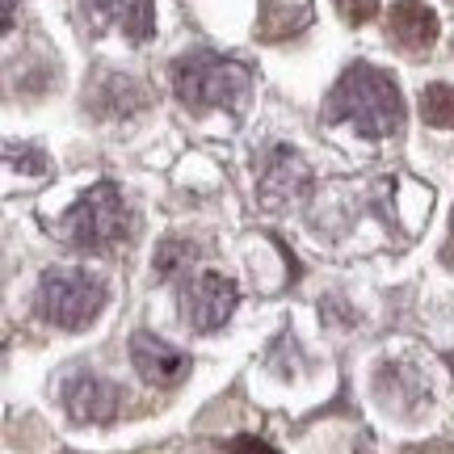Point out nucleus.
<instances>
[{"mask_svg":"<svg viewBox=\"0 0 454 454\" xmlns=\"http://www.w3.org/2000/svg\"><path fill=\"white\" fill-rule=\"evenodd\" d=\"M328 122H349L354 130L383 139L395 135L404 127V98H400V84L391 81L383 67L371 64H354L340 72V81L333 84L325 106Z\"/></svg>","mask_w":454,"mask_h":454,"instance_id":"nucleus-1","label":"nucleus"},{"mask_svg":"<svg viewBox=\"0 0 454 454\" xmlns=\"http://www.w3.org/2000/svg\"><path fill=\"white\" fill-rule=\"evenodd\" d=\"M248 67L236 64V59H223V55H181L173 64V89L177 98L190 106V110H236L244 98H248Z\"/></svg>","mask_w":454,"mask_h":454,"instance_id":"nucleus-2","label":"nucleus"},{"mask_svg":"<svg viewBox=\"0 0 454 454\" xmlns=\"http://www.w3.org/2000/svg\"><path fill=\"white\" fill-rule=\"evenodd\" d=\"M127 223H130V211H127L122 190H118L114 181H98V185H89V190L67 207L59 231H64V240L76 244V248H110V244H118L130 231Z\"/></svg>","mask_w":454,"mask_h":454,"instance_id":"nucleus-3","label":"nucleus"},{"mask_svg":"<svg viewBox=\"0 0 454 454\" xmlns=\"http://www.w3.org/2000/svg\"><path fill=\"white\" fill-rule=\"evenodd\" d=\"M38 316L55 328H84L98 320V311L106 308V286L101 278L84 274V270H47L38 282Z\"/></svg>","mask_w":454,"mask_h":454,"instance_id":"nucleus-4","label":"nucleus"},{"mask_svg":"<svg viewBox=\"0 0 454 454\" xmlns=\"http://www.w3.org/2000/svg\"><path fill=\"white\" fill-rule=\"evenodd\" d=\"M240 303L236 282L223 274H198L185 291H181V320L198 333H215L227 325V316Z\"/></svg>","mask_w":454,"mask_h":454,"instance_id":"nucleus-5","label":"nucleus"},{"mask_svg":"<svg viewBox=\"0 0 454 454\" xmlns=\"http://www.w3.org/2000/svg\"><path fill=\"white\" fill-rule=\"evenodd\" d=\"M64 404L76 421H114V412L122 404V391L101 374H72L64 383Z\"/></svg>","mask_w":454,"mask_h":454,"instance_id":"nucleus-6","label":"nucleus"},{"mask_svg":"<svg viewBox=\"0 0 454 454\" xmlns=\"http://www.w3.org/2000/svg\"><path fill=\"white\" fill-rule=\"evenodd\" d=\"M130 362H135V371L144 374L147 383H160V387L185 379V371H190V357L181 354L177 345H168L164 337H152V333H135L130 337Z\"/></svg>","mask_w":454,"mask_h":454,"instance_id":"nucleus-7","label":"nucleus"},{"mask_svg":"<svg viewBox=\"0 0 454 454\" xmlns=\"http://www.w3.org/2000/svg\"><path fill=\"white\" fill-rule=\"evenodd\" d=\"M387 34L404 51H429L438 43V13L425 0H395L387 17Z\"/></svg>","mask_w":454,"mask_h":454,"instance_id":"nucleus-8","label":"nucleus"},{"mask_svg":"<svg viewBox=\"0 0 454 454\" xmlns=\"http://www.w3.org/2000/svg\"><path fill=\"white\" fill-rule=\"evenodd\" d=\"M308 185H311L308 164L299 160L294 152L278 147L274 160H270V168H265V177H261V194L270 198V202H278V198H299Z\"/></svg>","mask_w":454,"mask_h":454,"instance_id":"nucleus-9","label":"nucleus"},{"mask_svg":"<svg viewBox=\"0 0 454 454\" xmlns=\"http://www.w3.org/2000/svg\"><path fill=\"white\" fill-rule=\"evenodd\" d=\"M311 21V0H261V17H257V38L278 43V38H291Z\"/></svg>","mask_w":454,"mask_h":454,"instance_id":"nucleus-10","label":"nucleus"},{"mask_svg":"<svg viewBox=\"0 0 454 454\" xmlns=\"http://www.w3.org/2000/svg\"><path fill=\"white\" fill-rule=\"evenodd\" d=\"M93 9L106 21H114L130 43H144L156 34V4L152 0H93Z\"/></svg>","mask_w":454,"mask_h":454,"instance_id":"nucleus-11","label":"nucleus"},{"mask_svg":"<svg viewBox=\"0 0 454 454\" xmlns=\"http://www.w3.org/2000/svg\"><path fill=\"white\" fill-rule=\"evenodd\" d=\"M421 118L438 130L454 127V89L450 84H429V89H425L421 93Z\"/></svg>","mask_w":454,"mask_h":454,"instance_id":"nucleus-12","label":"nucleus"},{"mask_svg":"<svg viewBox=\"0 0 454 454\" xmlns=\"http://www.w3.org/2000/svg\"><path fill=\"white\" fill-rule=\"evenodd\" d=\"M190 257H194V244H190V240H164L160 253H156V274L173 278L177 270H185V265H190Z\"/></svg>","mask_w":454,"mask_h":454,"instance_id":"nucleus-13","label":"nucleus"},{"mask_svg":"<svg viewBox=\"0 0 454 454\" xmlns=\"http://www.w3.org/2000/svg\"><path fill=\"white\" fill-rule=\"evenodd\" d=\"M337 13L345 17V21L362 26V21H371V17L379 13V0H337Z\"/></svg>","mask_w":454,"mask_h":454,"instance_id":"nucleus-14","label":"nucleus"},{"mask_svg":"<svg viewBox=\"0 0 454 454\" xmlns=\"http://www.w3.org/2000/svg\"><path fill=\"white\" fill-rule=\"evenodd\" d=\"M227 454H278L274 446H265V442L257 438H236L231 446H227Z\"/></svg>","mask_w":454,"mask_h":454,"instance_id":"nucleus-15","label":"nucleus"},{"mask_svg":"<svg viewBox=\"0 0 454 454\" xmlns=\"http://www.w3.org/2000/svg\"><path fill=\"white\" fill-rule=\"evenodd\" d=\"M13 26V0H4V30Z\"/></svg>","mask_w":454,"mask_h":454,"instance_id":"nucleus-16","label":"nucleus"}]
</instances>
